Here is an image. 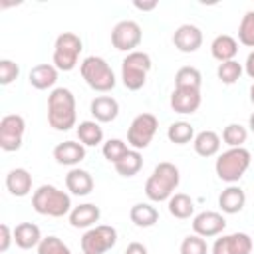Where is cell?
Returning a JSON list of instances; mask_svg holds the SVG:
<instances>
[{
    "label": "cell",
    "mask_w": 254,
    "mask_h": 254,
    "mask_svg": "<svg viewBox=\"0 0 254 254\" xmlns=\"http://www.w3.org/2000/svg\"><path fill=\"white\" fill-rule=\"evenodd\" d=\"M65 187L75 196H87L93 190V177L83 169H71L65 175Z\"/></svg>",
    "instance_id": "ac0fdd59"
},
{
    "label": "cell",
    "mask_w": 254,
    "mask_h": 254,
    "mask_svg": "<svg viewBox=\"0 0 254 254\" xmlns=\"http://www.w3.org/2000/svg\"><path fill=\"white\" fill-rule=\"evenodd\" d=\"M75 97L67 87H56L48 95V123L56 131H69L75 127Z\"/></svg>",
    "instance_id": "6da1fadb"
},
{
    "label": "cell",
    "mask_w": 254,
    "mask_h": 254,
    "mask_svg": "<svg viewBox=\"0 0 254 254\" xmlns=\"http://www.w3.org/2000/svg\"><path fill=\"white\" fill-rule=\"evenodd\" d=\"M250 161H252V157L244 147H232V149L224 151L222 155H218V159L214 163V171L220 181L236 183L242 179V175L250 167Z\"/></svg>",
    "instance_id": "8992f818"
},
{
    "label": "cell",
    "mask_w": 254,
    "mask_h": 254,
    "mask_svg": "<svg viewBox=\"0 0 254 254\" xmlns=\"http://www.w3.org/2000/svg\"><path fill=\"white\" fill-rule=\"evenodd\" d=\"M151 56L147 52L135 50L131 54H127L121 62V81L129 91H137L145 85L147 81V73L151 71Z\"/></svg>",
    "instance_id": "277c9868"
},
{
    "label": "cell",
    "mask_w": 254,
    "mask_h": 254,
    "mask_svg": "<svg viewBox=\"0 0 254 254\" xmlns=\"http://www.w3.org/2000/svg\"><path fill=\"white\" fill-rule=\"evenodd\" d=\"M202 85V75L196 67L192 65H185L175 73V87L181 89H198L200 91Z\"/></svg>",
    "instance_id": "83f0119b"
},
{
    "label": "cell",
    "mask_w": 254,
    "mask_h": 254,
    "mask_svg": "<svg viewBox=\"0 0 254 254\" xmlns=\"http://www.w3.org/2000/svg\"><path fill=\"white\" fill-rule=\"evenodd\" d=\"M141 40H143L141 26L133 20H121L111 30V44L119 52H127V54L135 52V48L141 44Z\"/></svg>",
    "instance_id": "8fae6325"
},
{
    "label": "cell",
    "mask_w": 254,
    "mask_h": 254,
    "mask_svg": "<svg viewBox=\"0 0 254 254\" xmlns=\"http://www.w3.org/2000/svg\"><path fill=\"white\" fill-rule=\"evenodd\" d=\"M101 153H103V157H105L109 163L115 165L117 161H121V159L129 153V147H127V143L121 141V139H109V141L103 143Z\"/></svg>",
    "instance_id": "e575fe53"
},
{
    "label": "cell",
    "mask_w": 254,
    "mask_h": 254,
    "mask_svg": "<svg viewBox=\"0 0 254 254\" xmlns=\"http://www.w3.org/2000/svg\"><path fill=\"white\" fill-rule=\"evenodd\" d=\"M6 189L14 196H26V194H30V190H32V175L26 169H22V167L12 169L6 175Z\"/></svg>",
    "instance_id": "44dd1931"
},
{
    "label": "cell",
    "mask_w": 254,
    "mask_h": 254,
    "mask_svg": "<svg viewBox=\"0 0 254 254\" xmlns=\"http://www.w3.org/2000/svg\"><path fill=\"white\" fill-rule=\"evenodd\" d=\"M248 131L246 127H242L240 123H228L222 131V141L232 149V147H242L246 143Z\"/></svg>",
    "instance_id": "d6a6232c"
},
{
    "label": "cell",
    "mask_w": 254,
    "mask_h": 254,
    "mask_svg": "<svg viewBox=\"0 0 254 254\" xmlns=\"http://www.w3.org/2000/svg\"><path fill=\"white\" fill-rule=\"evenodd\" d=\"M238 42L246 48H254V10H248L238 26Z\"/></svg>",
    "instance_id": "836d02e7"
},
{
    "label": "cell",
    "mask_w": 254,
    "mask_h": 254,
    "mask_svg": "<svg viewBox=\"0 0 254 254\" xmlns=\"http://www.w3.org/2000/svg\"><path fill=\"white\" fill-rule=\"evenodd\" d=\"M167 137H169V141L175 143V145H187V143H190V141L194 139V129H192V125L187 123V121H175V123L169 125Z\"/></svg>",
    "instance_id": "f546056e"
},
{
    "label": "cell",
    "mask_w": 254,
    "mask_h": 254,
    "mask_svg": "<svg viewBox=\"0 0 254 254\" xmlns=\"http://www.w3.org/2000/svg\"><path fill=\"white\" fill-rule=\"evenodd\" d=\"M250 101H252V105H254V83L250 85Z\"/></svg>",
    "instance_id": "ee69618b"
},
{
    "label": "cell",
    "mask_w": 254,
    "mask_h": 254,
    "mask_svg": "<svg viewBox=\"0 0 254 254\" xmlns=\"http://www.w3.org/2000/svg\"><path fill=\"white\" fill-rule=\"evenodd\" d=\"M179 181H181V175H179V169L173 165V163H159L151 177L147 179L145 183V194L149 200L153 202H163V200H169L175 192V189L179 187Z\"/></svg>",
    "instance_id": "7a4b0ae2"
},
{
    "label": "cell",
    "mask_w": 254,
    "mask_h": 254,
    "mask_svg": "<svg viewBox=\"0 0 254 254\" xmlns=\"http://www.w3.org/2000/svg\"><path fill=\"white\" fill-rule=\"evenodd\" d=\"M206 252H208L206 240L198 234H190L181 242V254H206Z\"/></svg>",
    "instance_id": "8d00e7d4"
},
{
    "label": "cell",
    "mask_w": 254,
    "mask_h": 254,
    "mask_svg": "<svg viewBox=\"0 0 254 254\" xmlns=\"http://www.w3.org/2000/svg\"><path fill=\"white\" fill-rule=\"evenodd\" d=\"M244 71H246V75H248L250 79H254V50L248 54V58H246V62H244Z\"/></svg>",
    "instance_id": "60d3db41"
},
{
    "label": "cell",
    "mask_w": 254,
    "mask_h": 254,
    "mask_svg": "<svg viewBox=\"0 0 254 254\" xmlns=\"http://www.w3.org/2000/svg\"><path fill=\"white\" fill-rule=\"evenodd\" d=\"M54 159L60 165L73 167V165H77V163H81L85 159V147L81 143H75V141H64V143L56 145Z\"/></svg>",
    "instance_id": "9a60e30c"
},
{
    "label": "cell",
    "mask_w": 254,
    "mask_h": 254,
    "mask_svg": "<svg viewBox=\"0 0 254 254\" xmlns=\"http://www.w3.org/2000/svg\"><path fill=\"white\" fill-rule=\"evenodd\" d=\"M24 131H26V121L22 115L18 113L4 115L0 119V149L8 153L18 151L22 147Z\"/></svg>",
    "instance_id": "30bf717a"
},
{
    "label": "cell",
    "mask_w": 254,
    "mask_h": 254,
    "mask_svg": "<svg viewBox=\"0 0 254 254\" xmlns=\"http://www.w3.org/2000/svg\"><path fill=\"white\" fill-rule=\"evenodd\" d=\"M113 167L121 177H133L143 169V155L135 149H129V153L121 161H117Z\"/></svg>",
    "instance_id": "f1b7e54d"
},
{
    "label": "cell",
    "mask_w": 254,
    "mask_h": 254,
    "mask_svg": "<svg viewBox=\"0 0 254 254\" xmlns=\"http://www.w3.org/2000/svg\"><path fill=\"white\" fill-rule=\"evenodd\" d=\"M173 44L183 54H192L202 46V32L194 24H183L173 34Z\"/></svg>",
    "instance_id": "4fadbf2b"
},
{
    "label": "cell",
    "mask_w": 254,
    "mask_h": 254,
    "mask_svg": "<svg viewBox=\"0 0 254 254\" xmlns=\"http://www.w3.org/2000/svg\"><path fill=\"white\" fill-rule=\"evenodd\" d=\"M117 242V230L107 224H97L81 236L83 254H105Z\"/></svg>",
    "instance_id": "9c48e42d"
},
{
    "label": "cell",
    "mask_w": 254,
    "mask_h": 254,
    "mask_svg": "<svg viewBox=\"0 0 254 254\" xmlns=\"http://www.w3.org/2000/svg\"><path fill=\"white\" fill-rule=\"evenodd\" d=\"M81 50H83L81 38L73 32H64L56 38L52 64L56 65L58 71H71L77 65V58Z\"/></svg>",
    "instance_id": "52a82bcc"
},
{
    "label": "cell",
    "mask_w": 254,
    "mask_h": 254,
    "mask_svg": "<svg viewBox=\"0 0 254 254\" xmlns=\"http://www.w3.org/2000/svg\"><path fill=\"white\" fill-rule=\"evenodd\" d=\"M91 115L99 123H109L119 115V103L111 95H97L89 105Z\"/></svg>",
    "instance_id": "2e32d148"
},
{
    "label": "cell",
    "mask_w": 254,
    "mask_h": 254,
    "mask_svg": "<svg viewBox=\"0 0 254 254\" xmlns=\"http://www.w3.org/2000/svg\"><path fill=\"white\" fill-rule=\"evenodd\" d=\"M125 254H149L147 248L141 244V242H131L127 248H125Z\"/></svg>",
    "instance_id": "ab89813d"
},
{
    "label": "cell",
    "mask_w": 254,
    "mask_h": 254,
    "mask_svg": "<svg viewBox=\"0 0 254 254\" xmlns=\"http://www.w3.org/2000/svg\"><path fill=\"white\" fill-rule=\"evenodd\" d=\"M226 228V220L220 212L214 210H204L198 212L192 218V230L194 234L202 236V238H210V236H218L222 230Z\"/></svg>",
    "instance_id": "7c38bea8"
},
{
    "label": "cell",
    "mask_w": 254,
    "mask_h": 254,
    "mask_svg": "<svg viewBox=\"0 0 254 254\" xmlns=\"http://www.w3.org/2000/svg\"><path fill=\"white\" fill-rule=\"evenodd\" d=\"M12 240H14V230H10L8 224H0V252H6Z\"/></svg>",
    "instance_id": "f35d334b"
},
{
    "label": "cell",
    "mask_w": 254,
    "mask_h": 254,
    "mask_svg": "<svg viewBox=\"0 0 254 254\" xmlns=\"http://www.w3.org/2000/svg\"><path fill=\"white\" fill-rule=\"evenodd\" d=\"M32 206L38 214L60 218L71 212V198L67 192L60 190L54 185H42L32 194Z\"/></svg>",
    "instance_id": "3957f363"
},
{
    "label": "cell",
    "mask_w": 254,
    "mask_h": 254,
    "mask_svg": "<svg viewBox=\"0 0 254 254\" xmlns=\"http://www.w3.org/2000/svg\"><path fill=\"white\" fill-rule=\"evenodd\" d=\"M248 127H250V131L254 133V113H252V115L248 117Z\"/></svg>",
    "instance_id": "7bdbcfd3"
},
{
    "label": "cell",
    "mask_w": 254,
    "mask_h": 254,
    "mask_svg": "<svg viewBox=\"0 0 254 254\" xmlns=\"http://www.w3.org/2000/svg\"><path fill=\"white\" fill-rule=\"evenodd\" d=\"M210 54H212V58L218 60L220 64H222V62H230V60H234V56L238 54V42H236L232 36H228V34H220V36H216V38L212 40V44H210Z\"/></svg>",
    "instance_id": "7402d4cb"
},
{
    "label": "cell",
    "mask_w": 254,
    "mask_h": 254,
    "mask_svg": "<svg viewBox=\"0 0 254 254\" xmlns=\"http://www.w3.org/2000/svg\"><path fill=\"white\" fill-rule=\"evenodd\" d=\"M169 212L171 216L179 218V220H185V218H190V214L194 212V202L189 194L185 192H175L171 198H169Z\"/></svg>",
    "instance_id": "4316f807"
},
{
    "label": "cell",
    "mask_w": 254,
    "mask_h": 254,
    "mask_svg": "<svg viewBox=\"0 0 254 254\" xmlns=\"http://www.w3.org/2000/svg\"><path fill=\"white\" fill-rule=\"evenodd\" d=\"M137 10H143V12H149V10H155L157 6H159V2L157 0H153V2H135L133 4Z\"/></svg>",
    "instance_id": "b9f144b4"
},
{
    "label": "cell",
    "mask_w": 254,
    "mask_h": 254,
    "mask_svg": "<svg viewBox=\"0 0 254 254\" xmlns=\"http://www.w3.org/2000/svg\"><path fill=\"white\" fill-rule=\"evenodd\" d=\"M129 216H131V222H133L135 226H139V228H149V226L157 224V220H159V210H157L155 206L147 204V202H139V204H135V206L131 208Z\"/></svg>",
    "instance_id": "d4e9b609"
},
{
    "label": "cell",
    "mask_w": 254,
    "mask_h": 254,
    "mask_svg": "<svg viewBox=\"0 0 254 254\" xmlns=\"http://www.w3.org/2000/svg\"><path fill=\"white\" fill-rule=\"evenodd\" d=\"M38 254H71V250L58 236H46L38 244Z\"/></svg>",
    "instance_id": "d590c367"
},
{
    "label": "cell",
    "mask_w": 254,
    "mask_h": 254,
    "mask_svg": "<svg viewBox=\"0 0 254 254\" xmlns=\"http://www.w3.org/2000/svg\"><path fill=\"white\" fill-rule=\"evenodd\" d=\"M216 75L218 79L224 83V85H232L240 79L242 75V64H238L236 60H230V62H222L216 69Z\"/></svg>",
    "instance_id": "1f68e13d"
},
{
    "label": "cell",
    "mask_w": 254,
    "mask_h": 254,
    "mask_svg": "<svg viewBox=\"0 0 254 254\" xmlns=\"http://www.w3.org/2000/svg\"><path fill=\"white\" fill-rule=\"evenodd\" d=\"M77 139L83 147H95L103 141V129L97 121H81L77 125Z\"/></svg>",
    "instance_id": "484cf974"
},
{
    "label": "cell",
    "mask_w": 254,
    "mask_h": 254,
    "mask_svg": "<svg viewBox=\"0 0 254 254\" xmlns=\"http://www.w3.org/2000/svg\"><path fill=\"white\" fill-rule=\"evenodd\" d=\"M14 242H16V246L30 250L42 242V232L34 222H20L14 228Z\"/></svg>",
    "instance_id": "603a6c76"
},
{
    "label": "cell",
    "mask_w": 254,
    "mask_h": 254,
    "mask_svg": "<svg viewBox=\"0 0 254 254\" xmlns=\"http://www.w3.org/2000/svg\"><path fill=\"white\" fill-rule=\"evenodd\" d=\"M30 85L36 89H50L58 81V69L54 64H40L30 69Z\"/></svg>",
    "instance_id": "ffe728a7"
},
{
    "label": "cell",
    "mask_w": 254,
    "mask_h": 254,
    "mask_svg": "<svg viewBox=\"0 0 254 254\" xmlns=\"http://www.w3.org/2000/svg\"><path fill=\"white\" fill-rule=\"evenodd\" d=\"M244 204H246V194H244V190H242L240 187H234V185L226 187V189L220 192V196H218V206H220V210L226 212V214H236V212H240V210L244 208Z\"/></svg>",
    "instance_id": "d6986e66"
},
{
    "label": "cell",
    "mask_w": 254,
    "mask_h": 254,
    "mask_svg": "<svg viewBox=\"0 0 254 254\" xmlns=\"http://www.w3.org/2000/svg\"><path fill=\"white\" fill-rule=\"evenodd\" d=\"M200 91L198 89H181V87H175L173 93H171V107L175 113H181V115H190L194 113L198 107H200Z\"/></svg>",
    "instance_id": "5bb4252c"
},
{
    "label": "cell",
    "mask_w": 254,
    "mask_h": 254,
    "mask_svg": "<svg viewBox=\"0 0 254 254\" xmlns=\"http://www.w3.org/2000/svg\"><path fill=\"white\" fill-rule=\"evenodd\" d=\"M101 216V210L99 206L91 204V202H85V204H79V206H73L71 212H69V224L73 228H91Z\"/></svg>",
    "instance_id": "e0dca14e"
},
{
    "label": "cell",
    "mask_w": 254,
    "mask_h": 254,
    "mask_svg": "<svg viewBox=\"0 0 254 254\" xmlns=\"http://www.w3.org/2000/svg\"><path fill=\"white\" fill-rule=\"evenodd\" d=\"M18 75H20V67L16 62L0 60V83L2 85H10L14 79H18Z\"/></svg>",
    "instance_id": "74e56055"
},
{
    "label": "cell",
    "mask_w": 254,
    "mask_h": 254,
    "mask_svg": "<svg viewBox=\"0 0 254 254\" xmlns=\"http://www.w3.org/2000/svg\"><path fill=\"white\" fill-rule=\"evenodd\" d=\"M81 77L85 79V83L99 93H107L115 87V75L113 69L109 67V64L99 58V56H87L81 65H79Z\"/></svg>",
    "instance_id": "5b68a950"
},
{
    "label": "cell",
    "mask_w": 254,
    "mask_h": 254,
    "mask_svg": "<svg viewBox=\"0 0 254 254\" xmlns=\"http://www.w3.org/2000/svg\"><path fill=\"white\" fill-rule=\"evenodd\" d=\"M157 127L159 121L153 113H139L127 129V145H131L135 151L147 149L157 133Z\"/></svg>",
    "instance_id": "ba28073f"
},
{
    "label": "cell",
    "mask_w": 254,
    "mask_h": 254,
    "mask_svg": "<svg viewBox=\"0 0 254 254\" xmlns=\"http://www.w3.org/2000/svg\"><path fill=\"white\" fill-rule=\"evenodd\" d=\"M192 145H194L196 155H200V157H204V159H206V157H214V155L220 151V137H218V133L206 129V131H200V133L194 137Z\"/></svg>",
    "instance_id": "cb8c5ba5"
},
{
    "label": "cell",
    "mask_w": 254,
    "mask_h": 254,
    "mask_svg": "<svg viewBox=\"0 0 254 254\" xmlns=\"http://www.w3.org/2000/svg\"><path fill=\"white\" fill-rule=\"evenodd\" d=\"M226 248L230 254H250L252 250V238L246 232H234V234H226Z\"/></svg>",
    "instance_id": "4dcf8cb0"
}]
</instances>
